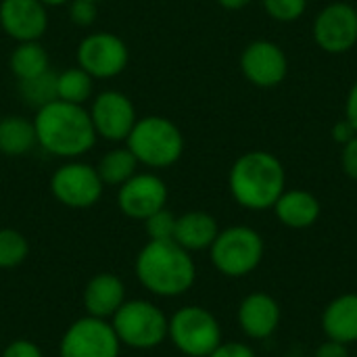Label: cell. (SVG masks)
<instances>
[{"mask_svg":"<svg viewBox=\"0 0 357 357\" xmlns=\"http://www.w3.org/2000/svg\"><path fill=\"white\" fill-rule=\"evenodd\" d=\"M33 130L38 146L59 159H79L96 144V132L90 113L84 105L52 100L33 115Z\"/></svg>","mask_w":357,"mask_h":357,"instance_id":"1","label":"cell"},{"mask_svg":"<svg viewBox=\"0 0 357 357\" xmlns=\"http://www.w3.org/2000/svg\"><path fill=\"white\" fill-rule=\"evenodd\" d=\"M138 282L157 297H180L197 278L190 251L176 241H149L134 264Z\"/></svg>","mask_w":357,"mask_h":357,"instance_id":"2","label":"cell"},{"mask_svg":"<svg viewBox=\"0 0 357 357\" xmlns=\"http://www.w3.org/2000/svg\"><path fill=\"white\" fill-rule=\"evenodd\" d=\"M284 167L268 151H249L230 167L228 184L234 201L245 209L261 211L276 205L284 192Z\"/></svg>","mask_w":357,"mask_h":357,"instance_id":"3","label":"cell"},{"mask_svg":"<svg viewBox=\"0 0 357 357\" xmlns=\"http://www.w3.org/2000/svg\"><path fill=\"white\" fill-rule=\"evenodd\" d=\"M126 146L136 157L138 165L149 169H165L180 161L184 153V136L180 128L163 115L138 117Z\"/></svg>","mask_w":357,"mask_h":357,"instance_id":"4","label":"cell"},{"mask_svg":"<svg viewBox=\"0 0 357 357\" xmlns=\"http://www.w3.org/2000/svg\"><path fill=\"white\" fill-rule=\"evenodd\" d=\"M111 326L121 345L138 351L155 349L167 339V316L146 299L123 301L113 314Z\"/></svg>","mask_w":357,"mask_h":357,"instance_id":"5","label":"cell"},{"mask_svg":"<svg viewBox=\"0 0 357 357\" xmlns=\"http://www.w3.org/2000/svg\"><path fill=\"white\" fill-rule=\"evenodd\" d=\"M167 337L188 357H209L222 343V331L213 314L199 305H186L169 318Z\"/></svg>","mask_w":357,"mask_h":357,"instance_id":"6","label":"cell"},{"mask_svg":"<svg viewBox=\"0 0 357 357\" xmlns=\"http://www.w3.org/2000/svg\"><path fill=\"white\" fill-rule=\"evenodd\" d=\"M211 261L226 276H245L253 272L264 257L261 236L247 226H232L220 232L213 241Z\"/></svg>","mask_w":357,"mask_h":357,"instance_id":"7","label":"cell"},{"mask_svg":"<svg viewBox=\"0 0 357 357\" xmlns=\"http://www.w3.org/2000/svg\"><path fill=\"white\" fill-rule=\"evenodd\" d=\"M105 184L94 165L69 159L54 169L50 176L52 197L69 209L94 207L102 197Z\"/></svg>","mask_w":357,"mask_h":357,"instance_id":"8","label":"cell"},{"mask_svg":"<svg viewBox=\"0 0 357 357\" xmlns=\"http://www.w3.org/2000/svg\"><path fill=\"white\" fill-rule=\"evenodd\" d=\"M75 61L77 67L94 79H113L126 71L130 63V48L117 33L94 31L79 40Z\"/></svg>","mask_w":357,"mask_h":357,"instance_id":"9","label":"cell"},{"mask_svg":"<svg viewBox=\"0 0 357 357\" xmlns=\"http://www.w3.org/2000/svg\"><path fill=\"white\" fill-rule=\"evenodd\" d=\"M121 343L109 320L84 316L61 337L59 357H119Z\"/></svg>","mask_w":357,"mask_h":357,"instance_id":"10","label":"cell"},{"mask_svg":"<svg viewBox=\"0 0 357 357\" xmlns=\"http://www.w3.org/2000/svg\"><path fill=\"white\" fill-rule=\"evenodd\" d=\"M94 132L107 142H126L138 121L132 98L119 90H102L92 98L88 109Z\"/></svg>","mask_w":357,"mask_h":357,"instance_id":"11","label":"cell"},{"mask_svg":"<svg viewBox=\"0 0 357 357\" xmlns=\"http://www.w3.org/2000/svg\"><path fill=\"white\" fill-rule=\"evenodd\" d=\"M314 40L328 54H343L357 44V8L347 2L324 6L314 19Z\"/></svg>","mask_w":357,"mask_h":357,"instance_id":"12","label":"cell"},{"mask_svg":"<svg viewBox=\"0 0 357 357\" xmlns=\"http://www.w3.org/2000/svg\"><path fill=\"white\" fill-rule=\"evenodd\" d=\"M167 184L153 172H136L117 190V207L130 220L144 222L167 205Z\"/></svg>","mask_w":357,"mask_h":357,"instance_id":"13","label":"cell"},{"mask_svg":"<svg viewBox=\"0 0 357 357\" xmlns=\"http://www.w3.org/2000/svg\"><path fill=\"white\" fill-rule=\"evenodd\" d=\"M241 71L253 86L274 88L284 82L289 61L278 44L270 40H255L241 54Z\"/></svg>","mask_w":357,"mask_h":357,"instance_id":"14","label":"cell"},{"mask_svg":"<svg viewBox=\"0 0 357 357\" xmlns=\"http://www.w3.org/2000/svg\"><path fill=\"white\" fill-rule=\"evenodd\" d=\"M0 27L15 42L42 40L48 29V8L40 0H0Z\"/></svg>","mask_w":357,"mask_h":357,"instance_id":"15","label":"cell"},{"mask_svg":"<svg viewBox=\"0 0 357 357\" xmlns=\"http://www.w3.org/2000/svg\"><path fill=\"white\" fill-rule=\"evenodd\" d=\"M82 301H84V307H86L88 316L109 320L123 305L126 287L115 274L100 272V274H96V276H92L88 280Z\"/></svg>","mask_w":357,"mask_h":357,"instance_id":"16","label":"cell"},{"mask_svg":"<svg viewBox=\"0 0 357 357\" xmlns=\"http://www.w3.org/2000/svg\"><path fill=\"white\" fill-rule=\"evenodd\" d=\"M280 320V310L278 303L266 295V293H253L249 295L241 307H238V322L241 328L253 337V339H266L270 337Z\"/></svg>","mask_w":357,"mask_h":357,"instance_id":"17","label":"cell"},{"mask_svg":"<svg viewBox=\"0 0 357 357\" xmlns=\"http://www.w3.org/2000/svg\"><path fill=\"white\" fill-rule=\"evenodd\" d=\"M220 234L218 222L213 215L205 211H188L176 218L174 241L186 251H203L209 249Z\"/></svg>","mask_w":357,"mask_h":357,"instance_id":"18","label":"cell"},{"mask_svg":"<svg viewBox=\"0 0 357 357\" xmlns=\"http://www.w3.org/2000/svg\"><path fill=\"white\" fill-rule=\"evenodd\" d=\"M322 326L331 341L343 345L357 341V295H343L335 299L324 312Z\"/></svg>","mask_w":357,"mask_h":357,"instance_id":"19","label":"cell"},{"mask_svg":"<svg viewBox=\"0 0 357 357\" xmlns=\"http://www.w3.org/2000/svg\"><path fill=\"white\" fill-rule=\"evenodd\" d=\"M278 220L289 228H307L320 215L318 199L307 190H289L282 192L274 205Z\"/></svg>","mask_w":357,"mask_h":357,"instance_id":"20","label":"cell"},{"mask_svg":"<svg viewBox=\"0 0 357 357\" xmlns=\"http://www.w3.org/2000/svg\"><path fill=\"white\" fill-rule=\"evenodd\" d=\"M38 146L33 121L21 115L0 119V153L6 157H23Z\"/></svg>","mask_w":357,"mask_h":357,"instance_id":"21","label":"cell"},{"mask_svg":"<svg viewBox=\"0 0 357 357\" xmlns=\"http://www.w3.org/2000/svg\"><path fill=\"white\" fill-rule=\"evenodd\" d=\"M8 69L17 77V82L31 79L50 69V56L40 40L17 42L8 56Z\"/></svg>","mask_w":357,"mask_h":357,"instance_id":"22","label":"cell"},{"mask_svg":"<svg viewBox=\"0 0 357 357\" xmlns=\"http://www.w3.org/2000/svg\"><path fill=\"white\" fill-rule=\"evenodd\" d=\"M105 186H121L138 172V161L128 146H115L107 151L94 165Z\"/></svg>","mask_w":357,"mask_h":357,"instance_id":"23","label":"cell"},{"mask_svg":"<svg viewBox=\"0 0 357 357\" xmlns=\"http://www.w3.org/2000/svg\"><path fill=\"white\" fill-rule=\"evenodd\" d=\"M94 92V77L82 67H69L56 73V98L71 105H86Z\"/></svg>","mask_w":357,"mask_h":357,"instance_id":"24","label":"cell"},{"mask_svg":"<svg viewBox=\"0 0 357 357\" xmlns=\"http://www.w3.org/2000/svg\"><path fill=\"white\" fill-rule=\"evenodd\" d=\"M19 94L25 100V105L36 109L56 100V73L48 69L31 79L19 82Z\"/></svg>","mask_w":357,"mask_h":357,"instance_id":"25","label":"cell"},{"mask_svg":"<svg viewBox=\"0 0 357 357\" xmlns=\"http://www.w3.org/2000/svg\"><path fill=\"white\" fill-rule=\"evenodd\" d=\"M29 255L27 238L13 228H0V270H13L21 266Z\"/></svg>","mask_w":357,"mask_h":357,"instance_id":"26","label":"cell"},{"mask_svg":"<svg viewBox=\"0 0 357 357\" xmlns=\"http://www.w3.org/2000/svg\"><path fill=\"white\" fill-rule=\"evenodd\" d=\"M144 230L149 241H174L176 230V215L169 209H159L151 218L144 220Z\"/></svg>","mask_w":357,"mask_h":357,"instance_id":"27","label":"cell"},{"mask_svg":"<svg viewBox=\"0 0 357 357\" xmlns=\"http://www.w3.org/2000/svg\"><path fill=\"white\" fill-rule=\"evenodd\" d=\"M266 13L280 21V23H291L303 17L307 8V0H261Z\"/></svg>","mask_w":357,"mask_h":357,"instance_id":"28","label":"cell"},{"mask_svg":"<svg viewBox=\"0 0 357 357\" xmlns=\"http://www.w3.org/2000/svg\"><path fill=\"white\" fill-rule=\"evenodd\" d=\"M69 19L77 27H90L98 15V2L94 0H69L67 4Z\"/></svg>","mask_w":357,"mask_h":357,"instance_id":"29","label":"cell"},{"mask_svg":"<svg viewBox=\"0 0 357 357\" xmlns=\"http://www.w3.org/2000/svg\"><path fill=\"white\" fill-rule=\"evenodd\" d=\"M0 357H44L42 349L33 343V341H27V339H15L10 341L2 356Z\"/></svg>","mask_w":357,"mask_h":357,"instance_id":"30","label":"cell"},{"mask_svg":"<svg viewBox=\"0 0 357 357\" xmlns=\"http://www.w3.org/2000/svg\"><path fill=\"white\" fill-rule=\"evenodd\" d=\"M341 163H343L345 174H347L349 178L357 180V136L354 140H349L347 144H343Z\"/></svg>","mask_w":357,"mask_h":357,"instance_id":"31","label":"cell"},{"mask_svg":"<svg viewBox=\"0 0 357 357\" xmlns=\"http://www.w3.org/2000/svg\"><path fill=\"white\" fill-rule=\"evenodd\" d=\"M209 357H255V354L243 343H220Z\"/></svg>","mask_w":357,"mask_h":357,"instance_id":"32","label":"cell"},{"mask_svg":"<svg viewBox=\"0 0 357 357\" xmlns=\"http://www.w3.org/2000/svg\"><path fill=\"white\" fill-rule=\"evenodd\" d=\"M357 136L356 128L347 121V119H343V121H339L335 128H333V138L337 140V142H341V144H347L349 140H354Z\"/></svg>","mask_w":357,"mask_h":357,"instance_id":"33","label":"cell"},{"mask_svg":"<svg viewBox=\"0 0 357 357\" xmlns=\"http://www.w3.org/2000/svg\"><path fill=\"white\" fill-rule=\"evenodd\" d=\"M345 119L356 128L357 132V82L351 86L349 94H347V102H345Z\"/></svg>","mask_w":357,"mask_h":357,"instance_id":"34","label":"cell"},{"mask_svg":"<svg viewBox=\"0 0 357 357\" xmlns=\"http://www.w3.org/2000/svg\"><path fill=\"white\" fill-rule=\"evenodd\" d=\"M316 357H349L347 354V347L343 343H337V341H331V343H324Z\"/></svg>","mask_w":357,"mask_h":357,"instance_id":"35","label":"cell"},{"mask_svg":"<svg viewBox=\"0 0 357 357\" xmlns=\"http://www.w3.org/2000/svg\"><path fill=\"white\" fill-rule=\"evenodd\" d=\"M253 0H218V4L222 8H228V10H241L245 6H249Z\"/></svg>","mask_w":357,"mask_h":357,"instance_id":"36","label":"cell"},{"mask_svg":"<svg viewBox=\"0 0 357 357\" xmlns=\"http://www.w3.org/2000/svg\"><path fill=\"white\" fill-rule=\"evenodd\" d=\"M46 8H56V6H65L69 4V0H40Z\"/></svg>","mask_w":357,"mask_h":357,"instance_id":"37","label":"cell"},{"mask_svg":"<svg viewBox=\"0 0 357 357\" xmlns=\"http://www.w3.org/2000/svg\"><path fill=\"white\" fill-rule=\"evenodd\" d=\"M94 2H102V0H94Z\"/></svg>","mask_w":357,"mask_h":357,"instance_id":"38","label":"cell"}]
</instances>
